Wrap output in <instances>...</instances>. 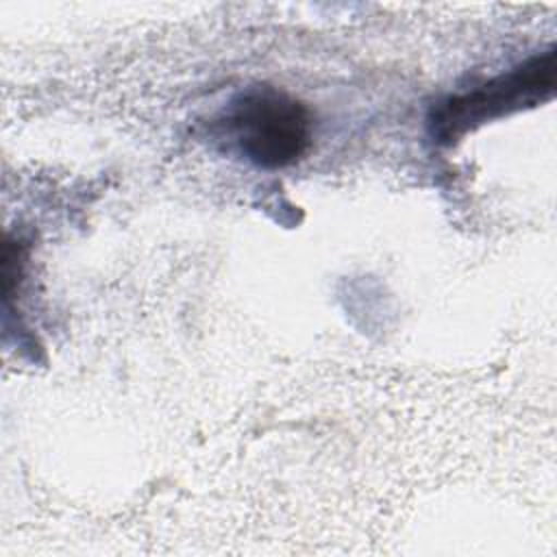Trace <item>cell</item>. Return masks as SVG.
Wrapping results in <instances>:
<instances>
[{
	"mask_svg": "<svg viewBox=\"0 0 557 557\" xmlns=\"http://www.w3.org/2000/svg\"><path fill=\"white\" fill-rule=\"evenodd\" d=\"M555 89L557 52L555 46H548L483 85L446 96L431 107L426 117L429 137L440 146H453L481 124L550 100Z\"/></svg>",
	"mask_w": 557,
	"mask_h": 557,
	"instance_id": "6da1fadb",
	"label": "cell"
},
{
	"mask_svg": "<svg viewBox=\"0 0 557 557\" xmlns=\"http://www.w3.org/2000/svg\"><path fill=\"white\" fill-rule=\"evenodd\" d=\"M218 126L248 163L263 170L298 163L313 139L309 107L268 85L237 94Z\"/></svg>",
	"mask_w": 557,
	"mask_h": 557,
	"instance_id": "7a4b0ae2",
	"label": "cell"
}]
</instances>
